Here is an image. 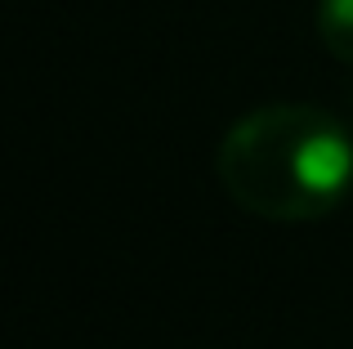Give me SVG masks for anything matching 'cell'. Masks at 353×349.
I'll list each match as a JSON object with an SVG mask.
<instances>
[{
  "instance_id": "1",
  "label": "cell",
  "mask_w": 353,
  "mask_h": 349,
  "mask_svg": "<svg viewBox=\"0 0 353 349\" xmlns=\"http://www.w3.org/2000/svg\"><path fill=\"white\" fill-rule=\"evenodd\" d=\"M215 174L246 215L309 224L353 192V134L327 108L268 103L228 126Z\"/></svg>"
},
{
  "instance_id": "2",
  "label": "cell",
  "mask_w": 353,
  "mask_h": 349,
  "mask_svg": "<svg viewBox=\"0 0 353 349\" xmlns=\"http://www.w3.org/2000/svg\"><path fill=\"white\" fill-rule=\"evenodd\" d=\"M313 23H318V41L327 45L331 59L353 63V0H318Z\"/></svg>"
}]
</instances>
